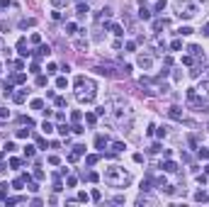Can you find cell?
<instances>
[{
    "label": "cell",
    "mask_w": 209,
    "mask_h": 207,
    "mask_svg": "<svg viewBox=\"0 0 209 207\" xmlns=\"http://www.w3.org/2000/svg\"><path fill=\"white\" fill-rule=\"evenodd\" d=\"M105 183L112 185V188H124L126 183H129V176L124 173V168H119V166H112V168L105 171Z\"/></svg>",
    "instance_id": "cell-1"
},
{
    "label": "cell",
    "mask_w": 209,
    "mask_h": 207,
    "mask_svg": "<svg viewBox=\"0 0 209 207\" xmlns=\"http://www.w3.org/2000/svg\"><path fill=\"white\" fill-rule=\"evenodd\" d=\"M178 15L185 17V20H190V17L194 15V5L187 3V0H178Z\"/></svg>",
    "instance_id": "cell-2"
},
{
    "label": "cell",
    "mask_w": 209,
    "mask_h": 207,
    "mask_svg": "<svg viewBox=\"0 0 209 207\" xmlns=\"http://www.w3.org/2000/svg\"><path fill=\"white\" fill-rule=\"evenodd\" d=\"M17 51H19V56H29V49H27V39L24 37L17 41Z\"/></svg>",
    "instance_id": "cell-3"
},
{
    "label": "cell",
    "mask_w": 209,
    "mask_h": 207,
    "mask_svg": "<svg viewBox=\"0 0 209 207\" xmlns=\"http://www.w3.org/2000/svg\"><path fill=\"white\" fill-rule=\"evenodd\" d=\"M168 117L170 120H183V112H180V107H170L168 110Z\"/></svg>",
    "instance_id": "cell-4"
},
{
    "label": "cell",
    "mask_w": 209,
    "mask_h": 207,
    "mask_svg": "<svg viewBox=\"0 0 209 207\" xmlns=\"http://www.w3.org/2000/svg\"><path fill=\"white\" fill-rule=\"evenodd\" d=\"M160 168H163L165 173H175V171H178V166H175L173 161H165V163H160Z\"/></svg>",
    "instance_id": "cell-5"
},
{
    "label": "cell",
    "mask_w": 209,
    "mask_h": 207,
    "mask_svg": "<svg viewBox=\"0 0 209 207\" xmlns=\"http://www.w3.org/2000/svg\"><path fill=\"white\" fill-rule=\"evenodd\" d=\"M151 64H153L151 56H144V54L139 56V66H141V68H151Z\"/></svg>",
    "instance_id": "cell-6"
},
{
    "label": "cell",
    "mask_w": 209,
    "mask_h": 207,
    "mask_svg": "<svg viewBox=\"0 0 209 207\" xmlns=\"http://www.w3.org/2000/svg\"><path fill=\"white\" fill-rule=\"evenodd\" d=\"M49 54H51L49 44H42V46H39V49H37V56H49Z\"/></svg>",
    "instance_id": "cell-7"
},
{
    "label": "cell",
    "mask_w": 209,
    "mask_h": 207,
    "mask_svg": "<svg viewBox=\"0 0 209 207\" xmlns=\"http://www.w3.org/2000/svg\"><path fill=\"white\" fill-rule=\"evenodd\" d=\"M95 146H97V149H102V151H105V146H107V136H102V134H100V136H97V139H95Z\"/></svg>",
    "instance_id": "cell-8"
},
{
    "label": "cell",
    "mask_w": 209,
    "mask_h": 207,
    "mask_svg": "<svg viewBox=\"0 0 209 207\" xmlns=\"http://www.w3.org/2000/svg\"><path fill=\"white\" fill-rule=\"evenodd\" d=\"M124 149H126V146H124V141H114V144H112V151H114V154H122Z\"/></svg>",
    "instance_id": "cell-9"
},
{
    "label": "cell",
    "mask_w": 209,
    "mask_h": 207,
    "mask_svg": "<svg viewBox=\"0 0 209 207\" xmlns=\"http://www.w3.org/2000/svg\"><path fill=\"white\" fill-rule=\"evenodd\" d=\"M139 17H141V20H151V12H148V10L144 8V5H141V10H139Z\"/></svg>",
    "instance_id": "cell-10"
},
{
    "label": "cell",
    "mask_w": 209,
    "mask_h": 207,
    "mask_svg": "<svg viewBox=\"0 0 209 207\" xmlns=\"http://www.w3.org/2000/svg\"><path fill=\"white\" fill-rule=\"evenodd\" d=\"M34 154H37V149H34V146H24V156H27V158H32Z\"/></svg>",
    "instance_id": "cell-11"
},
{
    "label": "cell",
    "mask_w": 209,
    "mask_h": 207,
    "mask_svg": "<svg viewBox=\"0 0 209 207\" xmlns=\"http://www.w3.org/2000/svg\"><path fill=\"white\" fill-rule=\"evenodd\" d=\"M178 34H183V37H187V34H192V27H180V29H178Z\"/></svg>",
    "instance_id": "cell-12"
},
{
    "label": "cell",
    "mask_w": 209,
    "mask_h": 207,
    "mask_svg": "<svg viewBox=\"0 0 209 207\" xmlns=\"http://www.w3.org/2000/svg\"><path fill=\"white\" fill-rule=\"evenodd\" d=\"M12 80H15V83H24L27 76H24V73H15V76H12Z\"/></svg>",
    "instance_id": "cell-13"
},
{
    "label": "cell",
    "mask_w": 209,
    "mask_h": 207,
    "mask_svg": "<svg viewBox=\"0 0 209 207\" xmlns=\"http://www.w3.org/2000/svg\"><path fill=\"white\" fill-rule=\"evenodd\" d=\"M170 49H173V51H180V49H183V41H180V39H175L173 44H170Z\"/></svg>",
    "instance_id": "cell-14"
},
{
    "label": "cell",
    "mask_w": 209,
    "mask_h": 207,
    "mask_svg": "<svg viewBox=\"0 0 209 207\" xmlns=\"http://www.w3.org/2000/svg\"><path fill=\"white\" fill-rule=\"evenodd\" d=\"M78 15H80V17H85V15H87V5H83V3L78 5Z\"/></svg>",
    "instance_id": "cell-15"
},
{
    "label": "cell",
    "mask_w": 209,
    "mask_h": 207,
    "mask_svg": "<svg viewBox=\"0 0 209 207\" xmlns=\"http://www.w3.org/2000/svg\"><path fill=\"white\" fill-rule=\"evenodd\" d=\"M194 200H197V202H207V192H197V195H194Z\"/></svg>",
    "instance_id": "cell-16"
},
{
    "label": "cell",
    "mask_w": 209,
    "mask_h": 207,
    "mask_svg": "<svg viewBox=\"0 0 209 207\" xmlns=\"http://www.w3.org/2000/svg\"><path fill=\"white\" fill-rule=\"evenodd\" d=\"M68 129H71L68 124H61V127H58V134H63V136H68Z\"/></svg>",
    "instance_id": "cell-17"
},
{
    "label": "cell",
    "mask_w": 209,
    "mask_h": 207,
    "mask_svg": "<svg viewBox=\"0 0 209 207\" xmlns=\"http://www.w3.org/2000/svg\"><path fill=\"white\" fill-rule=\"evenodd\" d=\"M85 120H87V124H95V122H97V117L92 115V112H87V115H85Z\"/></svg>",
    "instance_id": "cell-18"
},
{
    "label": "cell",
    "mask_w": 209,
    "mask_h": 207,
    "mask_svg": "<svg viewBox=\"0 0 209 207\" xmlns=\"http://www.w3.org/2000/svg\"><path fill=\"white\" fill-rule=\"evenodd\" d=\"M85 163H87V166H95V163H97V156H95V154L87 156V158H85Z\"/></svg>",
    "instance_id": "cell-19"
},
{
    "label": "cell",
    "mask_w": 209,
    "mask_h": 207,
    "mask_svg": "<svg viewBox=\"0 0 209 207\" xmlns=\"http://www.w3.org/2000/svg\"><path fill=\"white\" fill-rule=\"evenodd\" d=\"M66 85H68V80H66V78H63V76H61V78H58V80H56V88H66Z\"/></svg>",
    "instance_id": "cell-20"
},
{
    "label": "cell",
    "mask_w": 209,
    "mask_h": 207,
    "mask_svg": "<svg viewBox=\"0 0 209 207\" xmlns=\"http://www.w3.org/2000/svg\"><path fill=\"white\" fill-rule=\"evenodd\" d=\"M42 129H44V132H46V134H51V132H53V127H51V124H49V122H44V124H42Z\"/></svg>",
    "instance_id": "cell-21"
},
{
    "label": "cell",
    "mask_w": 209,
    "mask_h": 207,
    "mask_svg": "<svg viewBox=\"0 0 209 207\" xmlns=\"http://www.w3.org/2000/svg\"><path fill=\"white\" fill-rule=\"evenodd\" d=\"M10 166H12V168H19V166H22V161H19V158H10Z\"/></svg>",
    "instance_id": "cell-22"
},
{
    "label": "cell",
    "mask_w": 209,
    "mask_h": 207,
    "mask_svg": "<svg viewBox=\"0 0 209 207\" xmlns=\"http://www.w3.org/2000/svg\"><path fill=\"white\" fill-rule=\"evenodd\" d=\"M32 107H34V110H42L44 102H42V100H32Z\"/></svg>",
    "instance_id": "cell-23"
},
{
    "label": "cell",
    "mask_w": 209,
    "mask_h": 207,
    "mask_svg": "<svg viewBox=\"0 0 209 207\" xmlns=\"http://www.w3.org/2000/svg\"><path fill=\"white\" fill-rule=\"evenodd\" d=\"M49 163H51V166H58V163H61V158H58V156H49Z\"/></svg>",
    "instance_id": "cell-24"
},
{
    "label": "cell",
    "mask_w": 209,
    "mask_h": 207,
    "mask_svg": "<svg viewBox=\"0 0 209 207\" xmlns=\"http://www.w3.org/2000/svg\"><path fill=\"white\" fill-rule=\"evenodd\" d=\"M24 95H27L24 90H22V93H17V95H15V102H24Z\"/></svg>",
    "instance_id": "cell-25"
},
{
    "label": "cell",
    "mask_w": 209,
    "mask_h": 207,
    "mask_svg": "<svg viewBox=\"0 0 209 207\" xmlns=\"http://www.w3.org/2000/svg\"><path fill=\"white\" fill-rule=\"evenodd\" d=\"M27 134H29V129H17V136H19V139H24Z\"/></svg>",
    "instance_id": "cell-26"
},
{
    "label": "cell",
    "mask_w": 209,
    "mask_h": 207,
    "mask_svg": "<svg viewBox=\"0 0 209 207\" xmlns=\"http://www.w3.org/2000/svg\"><path fill=\"white\" fill-rule=\"evenodd\" d=\"M34 24V20H22V22H19V27H32Z\"/></svg>",
    "instance_id": "cell-27"
},
{
    "label": "cell",
    "mask_w": 209,
    "mask_h": 207,
    "mask_svg": "<svg viewBox=\"0 0 209 207\" xmlns=\"http://www.w3.org/2000/svg\"><path fill=\"white\" fill-rule=\"evenodd\" d=\"M112 32L117 34V37H119V34H124V32H122V27H119V24H112Z\"/></svg>",
    "instance_id": "cell-28"
},
{
    "label": "cell",
    "mask_w": 209,
    "mask_h": 207,
    "mask_svg": "<svg viewBox=\"0 0 209 207\" xmlns=\"http://www.w3.org/2000/svg\"><path fill=\"white\" fill-rule=\"evenodd\" d=\"M199 158H209V149H199Z\"/></svg>",
    "instance_id": "cell-29"
},
{
    "label": "cell",
    "mask_w": 209,
    "mask_h": 207,
    "mask_svg": "<svg viewBox=\"0 0 209 207\" xmlns=\"http://www.w3.org/2000/svg\"><path fill=\"white\" fill-rule=\"evenodd\" d=\"M71 129H73V132H76V134H83V132H85V129L80 127V124H76V127H71Z\"/></svg>",
    "instance_id": "cell-30"
},
{
    "label": "cell",
    "mask_w": 209,
    "mask_h": 207,
    "mask_svg": "<svg viewBox=\"0 0 209 207\" xmlns=\"http://www.w3.org/2000/svg\"><path fill=\"white\" fill-rule=\"evenodd\" d=\"M37 146H39V149H44V146H46V141L42 139V136H37Z\"/></svg>",
    "instance_id": "cell-31"
},
{
    "label": "cell",
    "mask_w": 209,
    "mask_h": 207,
    "mask_svg": "<svg viewBox=\"0 0 209 207\" xmlns=\"http://www.w3.org/2000/svg\"><path fill=\"white\" fill-rule=\"evenodd\" d=\"M51 3H53V5H63L66 0H51Z\"/></svg>",
    "instance_id": "cell-32"
},
{
    "label": "cell",
    "mask_w": 209,
    "mask_h": 207,
    "mask_svg": "<svg viewBox=\"0 0 209 207\" xmlns=\"http://www.w3.org/2000/svg\"><path fill=\"white\" fill-rule=\"evenodd\" d=\"M202 34H209V22L204 24V32H202Z\"/></svg>",
    "instance_id": "cell-33"
},
{
    "label": "cell",
    "mask_w": 209,
    "mask_h": 207,
    "mask_svg": "<svg viewBox=\"0 0 209 207\" xmlns=\"http://www.w3.org/2000/svg\"><path fill=\"white\" fill-rule=\"evenodd\" d=\"M0 202H3V192H0Z\"/></svg>",
    "instance_id": "cell-34"
}]
</instances>
